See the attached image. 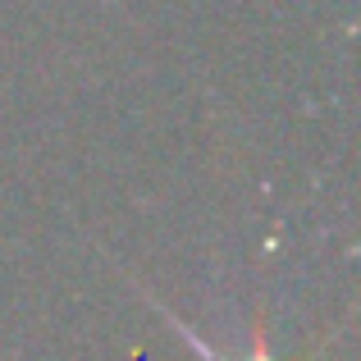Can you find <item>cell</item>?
<instances>
[{
  "label": "cell",
  "mask_w": 361,
  "mask_h": 361,
  "mask_svg": "<svg viewBox=\"0 0 361 361\" xmlns=\"http://www.w3.org/2000/svg\"><path fill=\"white\" fill-rule=\"evenodd\" d=\"M133 288H137V293H142V298H147V302H151V307H156V311H160V316H165V325H169V329H174V334H178V338H183V343H188V348H192V353H197V357H202V361H233V357H224V353H220V348H211V343H206V338H202V334H197V329H192V325H188V320H178V316H174V311H169V307H165V302H160V298H156V293H151V288H142V283H137V279H133ZM243 361H274V357H270V348H265V338H261V334H256V338H252V353H247Z\"/></svg>",
  "instance_id": "obj_1"
}]
</instances>
